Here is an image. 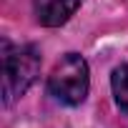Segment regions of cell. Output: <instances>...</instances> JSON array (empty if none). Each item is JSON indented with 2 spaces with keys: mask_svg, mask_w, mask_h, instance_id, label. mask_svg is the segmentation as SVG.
I'll list each match as a JSON object with an SVG mask.
<instances>
[{
  "mask_svg": "<svg viewBox=\"0 0 128 128\" xmlns=\"http://www.w3.org/2000/svg\"><path fill=\"white\" fill-rule=\"evenodd\" d=\"M3 106L20 98L40 73V53L35 45H13L3 40Z\"/></svg>",
  "mask_w": 128,
  "mask_h": 128,
  "instance_id": "6da1fadb",
  "label": "cell"
},
{
  "mask_svg": "<svg viewBox=\"0 0 128 128\" xmlns=\"http://www.w3.org/2000/svg\"><path fill=\"white\" fill-rule=\"evenodd\" d=\"M90 90L88 60L80 53H66L48 76V96L60 106H80Z\"/></svg>",
  "mask_w": 128,
  "mask_h": 128,
  "instance_id": "7a4b0ae2",
  "label": "cell"
},
{
  "mask_svg": "<svg viewBox=\"0 0 128 128\" xmlns=\"http://www.w3.org/2000/svg\"><path fill=\"white\" fill-rule=\"evenodd\" d=\"M83 0H33V10L40 25L45 28H60L66 25Z\"/></svg>",
  "mask_w": 128,
  "mask_h": 128,
  "instance_id": "3957f363",
  "label": "cell"
},
{
  "mask_svg": "<svg viewBox=\"0 0 128 128\" xmlns=\"http://www.w3.org/2000/svg\"><path fill=\"white\" fill-rule=\"evenodd\" d=\"M110 90H113L116 106L128 116V63L118 66V68L110 73Z\"/></svg>",
  "mask_w": 128,
  "mask_h": 128,
  "instance_id": "277c9868",
  "label": "cell"
}]
</instances>
